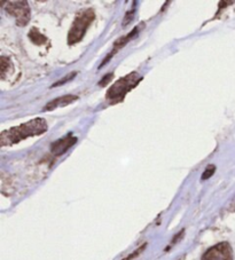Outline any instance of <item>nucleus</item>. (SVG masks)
<instances>
[{"label": "nucleus", "mask_w": 235, "mask_h": 260, "mask_svg": "<svg viewBox=\"0 0 235 260\" xmlns=\"http://www.w3.org/2000/svg\"><path fill=\"white\" fill-rule=\"evenodd\" d=\"M146 246H147V244L146 243H144L142 246H141V248H139L137 251H134V252L132 253V254H131V255H129V257H126L124 260H132L134 257H135V255H138L140 252H142V251H143V249L144 248H146Z\"/></svg>", "instance_id": "11"}, {"label": "nucleus", "mask_w": 235, "mask_h": 260, "mask_svg": "<svg viewBox=\"0 0 235 260\" xmlns=\"http://www.w3.org/2000/svg\"><path fill=\"white\" fill-rule=\"evenodd\" d=\"M94 17H96V15H94V12L91 8L79 13L75 19L74 23H72L69 35H68V43L72 45L80 42L85 34H86L89 26L93 22Z\"/></svg>", "instance_id": "3"}, {"label": "nucleus", "mask_w": 235, "mask_h": 260, "mask_svg": "<svg viewBox=\"0 0 235 260\" xmlns=\"http://www.w3.org/2000/svg\"><path fill=\"white\" fill-rule=\"evenodd\" d=\"M29 37H30V39L33 40L35 44H44V43H46V40H47L46 37H44L42 34H39L38 31H36L35 29H33V30L30 31Z\"/></svg>", "instance_id": "8"}, {"label": "nucleus", "mask_w": 235, "mask_h": 260, "mask_svg": "<svg viewBox=\"0 0 235 260\" xmlns=\"http://www.w3.org/2000/svg\"><path fill=\"white\" fill-rule=\"evenodd\" d=\"M202 260H232V249L226 242L219 243L208 250Z\"/></svg>", "instance_id": "5"}, {"label": "nucleus", "mask_w": 235, "mask_h": 260, "mask_svg": "<svg viewBox=\"0 0 235 260\" xmlns=\"http://www.w3.org/2000/svg\"><path fill=\"white\" fill-rule=\"evenodd\" d=\"M77 100V96L75 95H66V96H60L55 99V100H52L51 102H48L46 106H45L44 111H51L55 108H58V107H65L70 105L71 102H74Z\"/></svg>", "instance_id": "7"}, {"label": "nucleus", "mask_w": 235, "mask_h": 260, "mask_svg": "<svg viewBox=\"0 0 235 260\" xmlns=\"http://www.w3.org/2000/svg\"><path fill=\"white\" fill-rule=\"evenodd\" d=\"M0 60H2V61H0V76H2V78L4 79L6 77L7 71L10 70L11 62L5 56H2V59H0Z\"/></svg>", "instance_id": "9"}, {"label": "nucleus", "mask_w": 235, "mask_h": 260, "mask_svg": "<svg viewBox=\"0 0 235 260\" xmlns=\"http://www.w3.org/2000/svg\"><path fill=\"white\" fill-rule=\"evenodd\" d=\"M76 141H77V138L71 136V134H68L66 138H62L60 140L53 142V145L51 146V151L55 156H60L62 154H65L69 148L74 146Z\"/></svg>", "instance_id": "6"}, {"label": "nucleus", "mask_w": 235, "mask_h": 260, "mask_svg": "<svg viewBox=\"0 0 235 260\" xmlns=\"http://www.w3.org/2000/svg\"><path fill=\"white\" fill-rule=\"evenodd\" d=\"M140 82H141V77H140L139 74L135 73V71L131 73L112 85L109 91L107 92V99L112 102L121 101L125 96V94L137 86Z\"/></svg>", "instance_id": "2"}, {"label": "nucleus", "mask_w": 235, "mask_h": 260, "mask_svg": "<svg viewBox=\"0 0 235 260\" xmlns=\"http://www.w3.org/2000/svg\"><path fill=\"white\" fill-rule=\"evenodd\" d=\"M47 128L46 120L44 118H36L28 123L21 124L19 126L4 131L0 136V143H2V146L14 145V143H19L26 138L40 136V134L46 132Z\"/></svg>", "instance_id": "1"}, {"label": "nucleus", "mask_w": 235, "mask_h": 260, "mask_svg": "<svg viewBox=\"0 0 235 260\" xmlns=\"http://www.w3.org/2000/svg\"><path fill=\"white\" fill-rule=\"evenodd\" d=\"M111 78H112V74H109V75L105 76V77H103V79L101 80V82L99 83V85H100V86H106V85L110 82Z\"/></svg>", "instance_id": "13"}, {"label": "nucleus", "mask_w": 235, "mask_h": 260, "mask_svg": "<svg viewBox=\"0 0 235 260\" xmlns=\"http://www.w3.org/2000/svg\"><path fill=\"white\" fill-rule=\"evenodd\" d=\"M215 170H216V168H215V165H210V167H208L207 168V170L204 171V173H203V176H202V180H207L208 178H210L212 174L215 173Z\"/></svg>", "instance_id": "10"}, {"label": "nucleus", "mask_w": 235, "mask_h": 260, "mask_svg": "<svg viewBox=\"0 0 235 260\" xmlns=\"http://www.w3.org/2000/svg\"><path fill=\"white\" fill-rule=\"evenodd\" d=\"M75 76H76V73H72V74H70V75H68L67 77L62 78V80H60V82H57L56 84H54L53 86H58V85H61V84H63V83H67V82H69V80H70L71 78H74Z\"/></svg>", "instance_id": "12"}, {"label": "nucleus", "mask_w": 235, "mask_h": 260, "mask_svg": "<svg viewBox=\"0 0 235 260\" xmlns=\"http://www.w3.org/2000/svg\"><path fill=\"white\" fill-rule=\"evenodd\" d=\"M7 13H10L12 16L16 19L17 25L23 26L28 24L30 20V7L26 2H12L8 3L6 6Z\"/></svg>", "instance_id": "4"}]
</instances>
